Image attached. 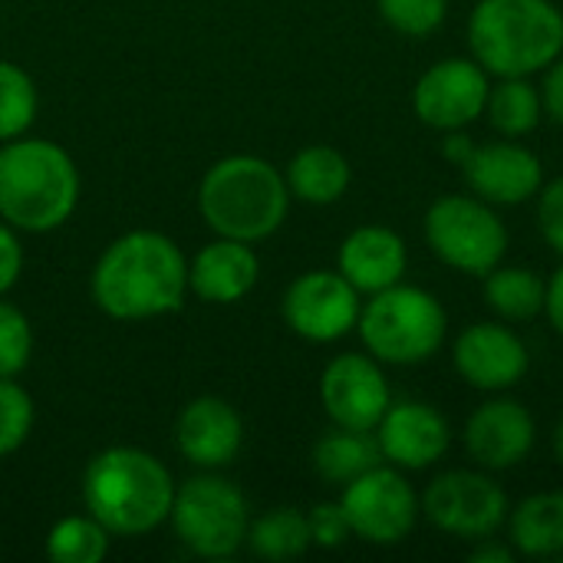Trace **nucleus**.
Returning a JSON list of instances; mask_svg holds the SVG:
<instances>
[{
	"label": "nucleus",
	"instance_id": "1",
	"mask_svg": "<svg viewBox=\"0 0 563 563\" xmlns=\"http://www.w3.org/2000/svg\"><path fill=\"white\" fill-rule=\"evenodd\" d=\"M92 303L112 320H155L181 310L188 290L185 251L162 231H129L96 261Z\"/></svg>",
	"mask_w": 563,
	"mask_h": 563
},
{
	"label": "nucleus",
	"instance_id": "2",
	"mask_svg": "<svg viewBox=\"0 0 563 563\" xmlns=\"http://www.w3.org/2000/svg\"><path fill=\"white\" fill-rule=\"evenodd\" d=\"M172 472L145 449L112 445L82 472V505L112 538H145L168 521L175 501Z\"/></svg>",
	"mask_w": 563,
	"mask_h": 563
},
{
	"label": "nucleus",
	"instance_id": "3",
	"mask_svg": "<svg viewBox=\"0 0 563 563\" xmlns=\"http://www.w3.org/2000/svg\"><path fill=\"white\" fill-rule=\"evenodd\" d=\"M79 205V168L49 142L20 135L0 145V221L26 234L63 228Z\"/></svg>",
	"mask_w": 563,
	"mask_h": 563
},
{
	"label": "nucleus",
	"instance_id": "4",
	"mask_svg": "<svg viewBox=\"0 0 563 563\" xmlns=\"http://www.w3.org/2000/svg\"><path fill=\"white\" fill-rule=\"evenodd\" d=\"M468 49L492 79L544 73L563 53V10L554 0H478Z\"/></svg>",
	"mask_w": 563,
	"mask_h": 563
},
{
	"label": "nucleus",
	"instance_id": "5",
	"mask_svg": "<svg viewBox=\"0 0 563 563\" xmlns=\"http://www.w3.org/2000/svg\"><path fill=\"white\" fill-rule=\"evenodd\" d=\"M290 211V188L277 165L261 155H228L198 185V214L218 238L267 241Z\"/></svg>",
	"mask_w": 563,
	"mask_h": 563
},
{
	"label": "nucleus",
	"instance_id": "6",
	"mask_svg": "<svg viewBox=\"0 0 563 563\" xmlns=\"http://www.w3.org/2000/svg\"><path fill=\"white\" fill-rule=\"evenodd\" d=\"M356 333L363 350L383 366H419L442 350L449 336V313L432 290L399 280L369 294L360 310Z\"/></svg>",
	"mask_w": 563,
	"mask_h": 563
},
{
	"label": "nucleus",
	"instance_id": "7",
	"mask_svg": "<svg viewBox=\"0 0 563 563\" xmlns=\"http://www.w3.org/2000/svg\"><path fill=\"white\" fill-rule=\"evenodd\" d=\"M168 525L195 558L224 561L247 544L251 511L244 492L218 472H201L175 488Z\"/></svg>",
	"mask_w": 563,
	"mask_h": 563
},
{
	"label": "nucleus",
	"instance_id": "8",
	"mask_svg": "<svg viewBox=\"0 0 563 563\" xmlns=\"http://www.w3.org/2000/svg\"><path fill=\"white\" fill-rule=\"evenodd\" d=\"M429 251L452 271L485 277L508 254V224L478 195H442L422 218Z\"/></svg>",
	"mask_w": 563,
	"mask_h": 563
},
{
	"label": "nucleus",
	"instance_id": "9",
	"mask_svg": "<svg viewBox=\"0 0 563 563\" xmlns=\"http://www.w3.org/2000/svg\"><path fill=\"white\" fill-rule=\"evenodd\" d=\"M422 518L459 541L495 538L511 511L508 492L485 468H449L439 472L419 495Z\"/></svg>",
	"mask_w": 563,
	"mask_h": 563
},
{
	"label": "nucleus",
	"instance_id": "10",
	"mask_svg": "<svg viewBox=\"0 0 563 563\" xmlns=\"http://www.w3.org/2000/svg\"><path fill=\"white\" fill-rule=\"evenodd\" d=\"M340 505L346 511L353 538H360L373 548L402 544L422 518L419 495L409 485L406 472L396 465H386V462H379L376 468H369L360 478H353L350 485H343Z\"/></svg>",
	"mask_w": 563,
	"mask_h": 563
},
{
	"label": "nucleus",
	"instance_id": "11",
	"mask_svg": "<svg viewBox=\"0 0 563 563\" xmlns=\"http://www.w3.org/2000/svg\"><path fill=\"white\" fill-rule=\"evenodd\" d=\"M363 294L340 271L300 274L280 300L284 323L307 343H336L360 323Z\"/></svg>",
	"mask_w": 563,
	"mask_h": 563
},
{
	"label": "nucleus",
	"instance_id": "12",
	"mask_svg": "<svg viewBox=\"0 0 563 563\" xmlns=\"http://www.w3.org/2000/svg\"><path fill=\"white\" fill-rule=\"evenodd\" d=\"M488 92L492 76L472 56H445L419 76L412 109L419 122L435 132L468 129L485 115Z\"/></svg>",
	"mask_w": 563,
	"mask_h": 563
},
{
	"label": "nucleus",
	"instance_id": "13",
	"mask_svg": "<svg viewBox=\"0 0 563 563\" xmlns=\"http://www.w3.org/2000/svg\"><path fill=\"white\" fill-rule=\"evenodd\" d=\"M320 402L333 426L373 432L393 406L383 363L369 353H340L323 366Z\"/></svg>",
	"mask_w": 563,
	"mask_h": 563
},
{
	"label": "nucleus",
	"instance_id": "14",
	"mask_svg": "<svg viewBox=\"0 0 563 563\" xmlns=\"http://www.w3.org/2000/svg\"><path fill=\"white\" fill-rule=\"evenodd\" d=\"M452 366L478 393H508L528 376L531 353L511 323L478 320L452 343Z\"/></svg>",
	"mask_w": 563,
	"mask_h": 563
},
{
	"label": "nucleus",
	"instance_id": "15",
	"mask_svg": "<svg viewBox=\"0 0 563 563\" xmlns=\"http://www.w3.org/2000/svg\"><path fill=\"white\" fill-rule=\"evenodd\" d=\"M373 435L383 462L402 472H426L439 465L452 449L449 419L422 399H393Z\"/></svg>",
	"mask_w": 563,
	"mask_h": 563
},
{
	"label": "nucleus",
	"instance_id": "16",
	"mask_svg": "<svg viewBox=\"0 0 563 563\" xmlns=\"http://www.w3.org/2000/svg\"><path fill=\"white\" fill-rule=\"evenodd\" d=\"M465 185L472 195L495 208H511L538 198L544 185L541 155L521 145L518 139H498L475 145L472 158L462 165Z\"/></svg>",
	"mask_w": 563,
	"mask_h": 563
},
{
	"label": "nucleus",
	"instance_id": "17",
	"mask_svg": "<svg viewBox=\"0 0 563 563\" xmlns=\"http://www.w3.org/2000/svg\"><path fill=\"white\" fill-rule=\"evenodd\" d=\"M538 442L534 416L525 402L495 396L482 402L465 422V452L485 472L518 468Z\"/></svg>",
	"mask_w": 563,
	"mask_h": 563
},
{
	"label": "nucleus",
	"instance_id": "18",
	"mask_svg": "<svg viewBox=\"0 0 563 563\" xmlns=\"http://www.w3.org/2000/svg\"><path fill=\"white\" fill-rule=\"evenodd\" d=\"M244 445V422L238 409L218 396L191 399L175 422V449L201 472L228 468Z\"/></svg>",
	"mask_w": 563,
	"mask_h": 563
},
{
	"label": "nucleus",
	"instance_id": "19",
	"mask_svg": "<svg viewBox=\"0 0 563 563\" xmlns=\"http://www.w3.org/2000/svg\"><path fill=\"white\" fill-rule=\"evenodd\" d=\"M257 277L261 261L254 254V244L234 238H218L188 261V290L198 300L218 307L244 300L257 287Z\"/></svg>",
	"mask_w": 563,
	"mask_h": 563
},
{
	"label": "nucleus",
	"instance_id": "20",
	"mask_svg": "<svg viewBox=\"0 0 563 563\" xmlns=\"http://www.w3.org/2000/svg\"><path fill=\"white\" fill-rule=\"evenodd\" d=\"M336 271L360 290V294H379L393 284H399L409 271V247L402 234H396L386 224H363L350 231L336 254Z\"/></svg>",
	"mask_w": 563,
	"mask_h": 563
},
{
	"label": "nucleus",
	"instance_id": "21",
	"mask_svg": "<svg viewBox=\"0 0 563 563\" xmlns=\"http://www.w3.org/2000/svg\"><path fill=\"white\" fill-rule=\"evenodd\" d=\"M508 544L521 558H563V492H534L508 511Z\"/></svg>",
	"mask_w": 563,
	"mask_h": 563
},
{
	"label": "nucleus",
	"instance_id": "22",
	"mask_svg": "<svg viewBox=\"0 0 563 563\" xmlns=\"http://www.w3.org/2000/svg\"><path fill=\"white\" fill-rule=\"evenodd\" d=\"M284 178H287L290 198L323 208V205H336L350 191L353 168H350V162H346V155L340 148H333V145H307L290 158Z\"/></svg>",
	"mask_w": 563,
	"mask_h": 563
},
{
	"label": "nucleus",
	"instance_id": "23",
	"mask_svg": "<svg viewBox=\"0 0 563 563\" xmlns=\"http://www.w3.org/2000/svg\"><path fill=\"white\" fill-rule=\"evenodd\" d=\"M485 307L505 323H528L544 313V277L525 264H498L485 274Z\"/></svg>",
	"mask_w": 563,
	"mask_h": 563
},
{
	"label": "nucleus",
	"instance_id": "24",
	"mask_svg": "<svg viewBox=\"0 0 563 563\" xmlns=\"http://www.w3.org/2000/svg\"><path fill=\"white\" fill-rule=\"evenodd\" d=\"M379 462H383V452L373 432L333 426V432L320 435L313 445V472L320 475V482L336 485V488L350 485L353 478L376 468Z\"/></svg>",
	"mask_w": 563,
	"mask_h": 563
},
{
	"label": "nucleus",
	"instance_id": "25",
	"mask_svg": "<svg viewBox=\"0 0 563 563\" xmlns=\"http://www.w3.org/2000/svg\"><path fill=\"white\" fill-rule=\"evenodd\" d=\"M485 115L501 139H525L544 119L541 89L531 82V76H505L492 82Z\"/></svg>",
	"mask_w": 563,
	"mask_h": 563
},
{
	"label": "nucleus",
	"instance_id": "26",
	"mask_svg": "<svg viewBox=\"0 0 563 563\" xmlns=\"http://www.w3.org/2000/svg\"><path fill=\"white\" fill-rule=\"evenodd\" d=\"M247 548L264 561H294L313 548L307 511L300 508H271L254 518L247 528Z\"/></svg>",
	"mask_w": 563,
	"mask_h": 563
},
{
	"label": "nucleus",
	"instance_id": "27",
	"mask_svg": "<svg viewBox=\"0 0 563 563\" xmlns=\"http://www.w3.org/2000/svg\"><path fill=\"white\" fill-rule=\"evenodd\" d=\"M109 531L86 511L59 518L46 534V558L53 563H99L109 554Z\"/></svg>",
	"mask_w": 563,
	"mask_h": 563
},
{
	"label": "nucleus",
	"instance_id": "28",
	"mask_svg": "<svg viewBox=\"0 0 563 563\" xmlns=\"http://www.w3.org/2000/svg\"><path fill=\"white\" fill-rule=\"evenodd\" d=\"M40 96L26 69L10 59H0V142H13L30 132L36 122Z\"/></svg>",
	"mask_w": 563,
	"mask_h": 563
},
{
	"label": "nucleus",
	"instance_id": "29",
	"mask_svg": "<svg viewBox=\"0 0 563 563\" xmlns=\"http://www.w3.org/2000/svg\"><path fill=\"white\" fill-rule=\"evenodd\" d=\"M376 10L396 33L422 40L445 23L449 0H376Z\"/></svg>",
	"mask_w": 563,
	"mask_h": 563
},
{
	"label": "nucleus",
	"instance_id": "30",
	"mask_svg": "<svg viewBox=\"0 0 563 563\" xmlns=\"http://www.w3.org/2000/svg\"><path fill=\"white\" fill-rule=\"evenodd\" d=\"M33 360V327L20 307L0 297V379H16Z\"/></svg>",
	"mask_w": 563,
	"mask_h": 563
},
{
	"label": "nucleus",
	"instance_id": "31",
	"mask_svg": "<svg viewBox=\"0 0 563 563\" xmlns=\"http://www.w3.org/2000/svg\"><path fill=\"white\" fill-rule=\"evenodd\" d=\"M33 399L16 379H0V459L23 449L33 432Z\"/></svg>",
	"mask_w": 563,
	"mask_h": 563
},
{
	"label": "nucleus",
	"instance_id": "32",
	"mask_svg": "<svg viewBox=\"0 0 563 563\" xmlns=\"http://www.w3.org/2000/svg\"><path fill=\"white\" fill-rule=\"evenodd\" d=\"M307 525H310V541L313 548L323 551H336L353 538V528L346 521V511L340 501H320L307 511Z\"/></svg>",
	"mask_w": 563,
	"mask_h": 563
},
{
	"label": "nucleus",
	"instance_id": "33",
	"mask_svg": "<svg viewBox=\"0 0 563 563\" xmlns=\"http://www.w3.org/2000/svg\"><path fill=\"white\" fill-rule=\"evenodd\" d=\"M538 231L544 244L563 257V175L544 181L538 191Z\"/></svg>",
	"mask_w": 563,
	"mask_h": 563
},
{
	"label": "nucleus",
	"instance_id": "34",
	"mask_svg": "<svg viewBox=\"0 0 563 563\" xmlns=\"http://www.w3.org/2000/svg\"><path fill=\"white\" fill-rule=\"evenodd\" d=\"M23 244H20V231L10 228L7 221H0V297H7L20 274H23Z\"/></svg>",
	"mask_w": 563,
	"mask_h": 563
},
{
	"label": "nucleus",
	"instance_id": "35",
	"mask_svg": "<svg viewBox=\"0 0 563 563\" xmlns=\"http://www.w3.org/2000/svg\"><path fill=\"white\" fill-rule=\"evenodd\" d=\"M541 106H544V115L563 125V53L544 69V79H541Z\"/></svg>",
	"mask_w": 563,
	"mask_h": 563
},
{
	"label": "nucleus",
	"instance_id": "36",
	"mask_svg": "<svg viewBox=\"0 0 563 563\" xmlns=\"http://www.w3.org/2000/svg\"><path fill=\"white\" fill-rule=\"evenodd\" d=\"M544 317L554 327V333L563 336V264L544 280Z\"/></svg>",
	"mask_w": 563,
	"mask_h": 563
},
{
	"label": "nucleus",
	"instance_id": "37",
	"mask_svg": "<svg viewBox=\"0 0 563 563\" xmlns=\"http://www.w3.org/2000/svg\"><path fill=\"white\" fill-rule=\"evenodd\" d=\"M472 152H475V139H472L465 129H452V132H445L442 155H445L455 168H462V165L472 158Z\"/></svg>",
	"mask_w": 563,
	"mask_h": 563
},
{
	"label": "nucleus",
	"instance_id": "38",
	"mask_svg": "<svg viewBox=\"0 0 563 563\" xmlns=\"http://www.w3.org/2000/svg\"><path fill=\"white\" fill-rule=\"evenodd\" d=\"M468 561L472 563H511L515 561V548L505 541H498V538H482V541H475V548H472V554H468Z\"/></svg>",
	"mask_w": 563,
	"mask_h": 563
},
{
	"label": "nucleus",
	"instance_id": "39",
	"mask_svg": "<svg viewBox=\"0 0 563 563\" xmlns=\"http://www.w3.org/2000/svg\"><path fill=\"white\" fill-rule=\"evenodd\" d=\"M551 449H554V459L563 465V416L561 422L554 426V435H551Z\"/></svg>",
	"mask_w": 563,
	"mask_h": 563
},
{
	"label": "nucleus",
	"instance_id": "40",
	"mask_svg": "<svg viewBox=\"0 0 563 563\" xmlns=\"http://www.w3.org/2000/svg\"><path fill=\"white\" fill-rule=\"evenodd\" d=\"M0 145H3V142H0Z\"/></svg>",
	"mask_w": 563,
	"mask_h": 563
}]
</instances>
